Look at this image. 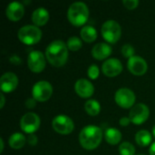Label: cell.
<instances>
[{
  "mask_svg": "<svg viewBox=\"0 0 155 155\" xmlns=\"http://www.w3.org/2000/svg\"><path fill=\"white\" fill-rule=\"evenodd\" d=\"M102 70L104 74L108 77H114L123 72V64L119 59L109 58L103 64Z\"/></svg>",
  "mask_w": 155,
  "mask_h": 155,
  "instance_id": "4fadbf2b",
  "label": "cell"
},
{
  "mask_svg": "<svg viewBox=\"0 0 155 155\" xmlns=\"http://www.w3.org/2000/svg\"><path fill=\"white\" fill-rule=\"evenodd\" d=\"M128 70L134 75H143L148 69L147 62L139 55H134L128 59L127 62Z\"/></svg>",
  "mask_w": 155,
  "mask_h": 155,
  "instance_id": "7c38bea8",
  "label": "cell"
},
{
  "mask_svg": "<svg viewBox=\"0 0 155 155\" xmlns=\"http://www.w3.org/2000/svg\"><path fill=\"white\" fill-rule=\"evenodd\" d=\"M66 45H67V47H68V49L70 51L76 52V51H78L79 49L82 48L83 43H82V41H81V39L79 37H77V36H71L67 40Z\"/></svg>",
  "mask_w": 155,
  "mask_h": 155,
  "instance_id": "cb8c5ba5",
  "label": "cell"
},
{
  "mask_svg": "<svg viewBox=\"0 0 155 155\" xmlns=\"http://www.w3.org/2000/svg\"><path fill=\"white\" fill-rule=\"evenodd\" d=\"M87 74H88L89 78L92 79V80L97 79L99 77V74H100V69H99V67L96 64H91L88 67V69H87Z\"/></svg>",
  "mask_w": 155,
  "mask_h": 155,
  "instance_id": "484cf974",
  "label": "cell"
},
{
  "mask_svg": "<svg viewBox=\"0 0 155 155\" xmlns=\"http://www.w3.org/2000/svg\"><path fill=\"white\" fill-rule=\"evenodd\" d=\"M36 100L35 99V98H28L26 101H25V106L27 107V108H29V109H32V108H34V107H35V105H36Z\"/></svg>",
  "mask_w": 155,
  "mask_h": 155,
  "instance_id": "f1b7e54d",
  "label": "cell"
},
{
  "mask_svg": "<svg viewBox=\"0 0 155 155\" xmlns=\"http://www.w3.org/2000/svg\"><path fill=\"white\" fill-rule=\"evenodd\" d=\"M53 129L60 134H69L74 129V121L67 115H56L52 122Z\"/></svg>",
  "mask_w": 155,
  "mask_h": 155,
  "instance_id": "ba28073f",
  "label": "cell"
},
{
  "mask_svg": "<svg viewBox=\"0 0 155 155\" xmlns=\"http://www.w3.org/2000/svg\"><path fill=\"white\" fill-rule=\"evenodd\" d=\"M131 122V119L129 117H122L119 121V124L121 126H128L130 124Z\"/></svg>",
  "mask_w": 155,
  "mask_h": 155,
  "instance_id": "1f68e13d",
  "label": "cell"
},
{
  "mask_svg": "<svg viewBox=\"0 0 155 155\" xmlns=\"http://www.w3.org/2000/svg\"><path fill=\"white\" fill-rule=\"evenodd\" d=\"M123 4L127 9L134 10L139 5V1L138 0H124Z\"/></svg>",
  "mask_w": 155,
  "mask_h": 155,
  "instance_id": "83f0119b",
  "label": "cell"
},
{
  "mask_svg": "<svg viewBox=\"0 0 155 155\" xmlns=\"http://www.w3.org/2000/svg\"><path fill=\"white\" fill-rule=\"evenodd\" d=\"M74 90L76 94L82 98H89L94 93V84L85 78H81L76 81L74 84Z\"/></svg>",
  "mask_w": 155,
  "mask_h": 155,
  "instance_id": "9a60e30c",
  "label": "cell"
},
{
  "mask_svg": "<svg viewBox=\"0 0 155 155\" xmlns=\"http://www.w3.org/2000/svg\"><path fill=\"white\" fill-rule=\"evenodd\" d=\"M27 142L31 146H35L36 145L38 140H37V136L35 134H29V137L27 138Z\"/></svg>",
  "mask_w": 155,
  "mask_h": 155,
  "instance_id": "f546056e",
  "label": "cell"
},
{
  "mask_svg": "<svg viewBox=\"0 0 155 155\" xmlns=\"http://www.w3.org/2000/svg\"><path fill=\"white\" fill-rule=\"evenodd\" d=\"M153 135L147 130H141L135 134V142L138 145L142 147H146L152 143Z\"/></svg>",
  "mask_w": 155,
  "mask_h": 155,
  "instance_id": "ffe728a7",
  "label": "cell"
},
{
  "mask_svg": "<svg viewBox=\"0 0 155 155\" xmlns=\"http://www.w3.org/2000/svg\"><path fill=\"white\" fill-rule=\"evenodd\" d=\"M47 61L54 67H61L65 64L68 59V47L62 40L51 42L45 50Z\"/></svg>",
  "mask_w": 155,
  "mask_h": 155,
  "instance_id": "6da1fadb",
  "label": "cell"
},
{
  "mask_svg": "<svg viewBox=\"0 0 155 155\" xmlns=\"http://www.w3.org/2000/svg\"><path fill=\"white\" fill-rule=\"evenodd\" d=\"M9 61H10L12 64H15V65H18V64H20V63H21L20 57H19L18 55H16V54H13L12 56H10Z\"/></svg>",
  "mask_w": 155,
  "mask_h": 155,
  "instance_id": "4dcf8cb0",
  "label": "cell"
},
{
  "mask_svg": "<svg viewBox=\"0 0 155 155\" xmlns=\"http://www.w3.org/2000/svg\"><path fill=\"white\" fill-rule=\"evenodd\" d=\"M32 94L37 102H46L53 94V86L47 81H39L34 84Z\"/></svg>",
  "mask_w": 155,
  "mask_h": 155,
  "instance_id": "8992f818",
  "label": "cell"
},
{
  "mask_svg": "<svg viewBox=\"0 0 155 155\" xmlns=\"http://www.w3.org/2000/svg\"><path fill=\"white\" fill-rule=\"evenodd\" d=\"M84 110H85V112L89 115H91V116H96V115H98L100 114L101 104H99V102L97 100L91 99V100H88L84 104Z\"/></svg>",
  "mask_w": 155,
  "mask_h": 155,
  "instance_id": "603a6c76",
  "label": "cell"
},
{
  "mask_svg": "<svg viewBox=\"0 0 155 155\" xmlns=\"http://www.w3.org/2000/svg\"><path fill=\"white\" fill-rule=\"evenodd\" d=\"M67 17L69 22L74 26L84 25L89 17L88 6L84 2L73 3L67 11Z\"/></svg>",
  "mask_w": 155,
  "mask_h": 155,
  "instance_id": "3957f363",
  "label": "cell"
},
{
  "mask_svg": "<svg viewBox=\"0 0 155 155\" xmlns=\"http://www.w3.org/2000/svg\"><path fill=\"white\" fill-rule=\"evenodd\" d=\"M112 46L107 43H98L92 48V55L96 60H104L112 54Z\"/></svg>",
  "mask_w": 155,
  "mask_h": 155,
  "instance_id": "e0dca14e",
  "label": "cell"
},
{
  "mask_svg": "<svg viewBox=\"0 0 155 155\" xmlns=\"http://www.w3.org/2000/svg\"><path fill=\"white\" fill-rule=\"evenodd\" d=\"M19 40L27 45L37 44L42 38L41 29L35 25H27L22 26L17 33Z\"/></svg>",
  "mask_w": 155,
  "mask_h": 155,
  "instance_id": "277c9868",
  "label": "cell"
},
{
  "mask_svg": "<svg viewBox=\"0 0 155 155\" xmlns=\"http://www.w3.org/2000/svg\"><path fill=\"white\" fill-rule=\"evenodd\" d=\"M101 33L108 44H115L121 38L122 28L115 20H107L103 24Z\"/></svg>",
  "mask_w": 155,
  "mask_h": 155,
  "instance_id": "5b68a950",
  "label": "cell"
},
{
  "mask_svg": "<svg viewBox=\"0 0 155 155\" xmlns=\"http://www.w3.org/2000/svg\"><path fill=\"white\" fill-rule=\"evenodd\" d=\"M149 153H150V155H155V142L151 144L150 149H149Z\"/></svg>",
  "mask_w": 155,
  "mask_h": 155,
  "instance_id": "d6a6232c",
  "label": "cell"
},
{
  "mask_svg": "<svg viewBox=\"0 0 155 155\" xmlns=\"http://www.w3.org/2000/svg\"><path fill=\"white\" fill-rule=\"evenodd\" d=\"M1 104H0V108L2 109L3 107H4V105H5V95H4V94H1Z\"/></svg>",
  "mask_w": 155,
  "mask_h": 155,
  "instance_id": "836d02e7",
  "label": "cell"
},
{
  "mask_svg": "<svg viewBox=\"0 0 155 155\" xmlns=\"http://www.w3.org/2000/svg\"><path fill=\"white\" fill-rule=\"evenodd\" d=\"M25 14V7L22 3L20 2H12L10 3L5 9V15L6 17L13 21L16 22L19 21Z\"/></svg>",
  "mask_w": 155,
  "mask_h": 155,
  "instance_id": "2e32d148",
  "label": "cell"
},
{
  "mask_svg": "<svg viewBox=\"0 0 155 155\" xmlns=\"http://www.w3.org/2000/svg\"><path fill=\"white\" fill-rule=\"evenodd\" d=\"M139 155H143V154H139Z\"/></svg>",
  "mask_w": 155,
  "mask_h": 155,
  "instance_id": "8d00e7d4",
  "label": "cell"
},
{
  "mask_svg": "<svg viewBox=\"0 0 155 155\" xmlns=\"http://www.w3.org/2000/svg\"><path fill=\"white\" fill-rule=\"evenodd\" d=\"M17 85H18V78L12 72L5 73L0 78V87L3 93L13 92L17 87Z\"/></svg>",
  "mask_w": 155,
  "mask_h": 155,
  "instance_id": "5bb4252c",
  "label": "cell"
},
{
  "mask_svg": "<svg viewBox=\"0 0 155 155\" xmlns=\"http://www.w3.org/2000/svg\"><path fill=\"white\" fill-rule=\"evenodd\" d=\"M40 123L39 116L35 113L29 112L22 116L20 120V128L27 134H34L39 129Z\"/></svg>",
  "mask_w": 155,
  "mask_h": 155,
  "instance_id": "52a82bcc",
  "label": "cell"
},
{
  "mask_svg": "<svg viewBox=\"0 0 155 155\" xmlns=\"http://www.w3.org/2000/svg\"><path fill=\"white\" fill-rule=\"evenodd\" d=\"M104 138H105V141L109 144L116 145L122 140V133L118 129H116V128L110 127V128H107L105 130Z\"/></svg>",
  "mask_w": 155,
  "mask_h": 155,
  "instance_id": "d6986e66",
  "label": "cell"
},
{
  "mask_svg": "<svg viewBox=\"0 0 155 155\" xmlns=\"http://www.w3.org/2000/svg\"><path fill=\"white\" fill-rule=\"evenodd\" d=\"M45 56L41 51H31L27 57V65L30 71L35 74L41 73L45 68Z\"/></svg>",
  "mask_w": 155,
  "mask_h": 155,
  "instance_id": "8fae6325",
  "label": "cell"
},
{
  "mask_svg": "<svg viewBox=\"0 0 155 155\" xmlns=\"http://www.w3.org/2000/svg\"><path fill=\"white\" fill-rule=\"evenodd\" d=\"M134 48L133 45H131L130 44H125L123 47H122V54L126 57V58H131L133 56H134Z\"/></svg>",
  "mask_w": 155,
  "mask_h": 155,
  "instance_id": "4316f807",
  "label": "cell"
},
{
  "mask_svg": "<svg viewBox=\"0 0 155 155\" xmlns=\"http://www.w3.org/2000/svg\"><path fill=\"white\" fill-rule=\"evenodd\" d=\"M0 146H1V148H0V153H2L3 151H4V140H3V138H0Z\"/></svg>",
  "mask_w": 155,
  "mask_h": 155,
  "instance_id": "e575fe53",
  "label": "cell"
},
{
  "mask_svg": "<svg viewBox=\"0 0 155 155\" xmlns=\"http://www.w3.org/2000/svg\"><path fill=\"white\" fill-rule=\"evenodd\" d=\"M150 115L149 107L144 104H137L134 105L130 111L129 118L131 122L135 125H141L147 121Z\"/></svg>",
  "mask_w": 155,
  "mask_h": 155,
  "instance_id": "30bf717a",
  "label": "cell"
},
{
  "mask_svg": "<svg viewBox=\"0 0 155 155\" xmlns=\"http://www.w3.org/2000/svg\"><path fill=\"white\" fill-rule=\"evenodd\" d=\"M119 153L121 155H134L135 148L129 142H124L119 146Z\"/></svg>",
  "mask_w": 155,
  "mask_h": 155,
  "instance_id": "d4e9b609",
  "label": "cell"
},
{
  "mask_svg": "<svg viewBox=\"0 0 155 155\" xmlns=\"http://www.w3.org/2000/svg\"><path fill=\"white\" fill-rule=\"evenodd\" d=\"M136 97L134 93L129 88H120L114 94L115 103L122 108L128 109L134 106Z\"/></svg>",
  "mask_w": 155,
  "mask_h": 155,
  "instance_id": "9c48e42d",
  "label": "cell"
},
{
  "mask_svg": "<svg viewBox=\"0 0 155 155\" xmlns=\"http://www.w3.org/2000/svg\"><path fill=\"white\" fill-rule=\"evenodd\" d=\"M153 136L155 138V124L153 125Z\"/></svg>",
  "mask_w": 155,
  "mask_h": 155,
  "instance_id": "d590c367",
  "label": "cell"
},
{
  "mask_svg": "<svg viewBox=\"0 0 155 155\" xmlns=\"http://www.w3.org/2000/svg\"><path fill=\"white\" fill-rule=\"evenodd\" d=\"M103 140V131L95 125H88L82 129L79 134V143L86 150L96 149Z\"/></svg>",
  "mask_w": 155,
  "mask_h": 155,
  "instance_id": "7a4b0ae2",
  "label": "cell"
},
{
  "mask_svg": "<svg viewBox=\"0 0 155 155\" xmlns=\"http://www.w3.org/2000/svg\"><path fill=\"white\" fill-rule=\"evenodd\" d=\"M49 20V12L44 7L36 8L32 14V21L36 26L45 25Z\"/></svg>",
  "mask_w": 155,
  "mask_h": 155,
  "instance_id": "ac0fdd59",
  "label": "cell"
},
{
  "mask_svg": "<svg viewBox=\"0 0 155 155\" xmlns=\"http://www.w3.org/2000/svg\"><path fill=\"white\" fill-rule=\"evenodd\" d=\"M25 143H26V139H25V135L20 134V133L13 134L9 137V140H8L9 146L15 150H18V149L23 148L25 146Z\"/></svg>",
  "mask_w": 155,
  "mask_h": 155,
  "instance_id": "7402d4cb",
  "label": "cell"
},
{
  "mask_svg": "<svg viewBox=\"0 0 155 155\" xmlns=\"http://www.w3.org/2000/svg\"><path fill=\"white\" fill-rule=\"evenodd\" d=\"M81 38L86 43H93L97 38V31L92 25H85L81 29Z\"/></svg>",
  "mask_w": 155,
  "mask_h": 155,
  "instance_id": "44dd1931",
  "label": "cell"
}]
</instances>
